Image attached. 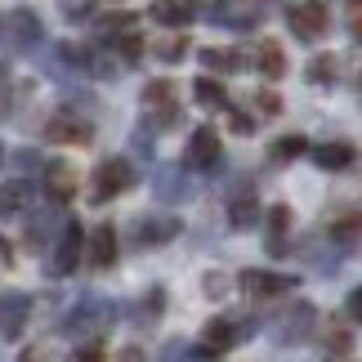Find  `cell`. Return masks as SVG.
<instances>
[{"instance_id": "1", "label": "cell", "mask_w": 362, "mask_h": 362, "mask_svg": "<svg viewBox=\"0 0 362 362\" xmlns=\"http://www.w3.org/2000/svg\"><path fill=\"white\" fill-rule=\"evenodd\" d=\"M107 327H112V304L99 300V296L76 300V309L67 313V322H63L67 336H86V340H99Z\"/></svg>"}, {"instance_id": "2", "label": "cell", "mask_w": 362, "mask_h": 362, "mask_svg": "<svg viewBox=\"0 0 362 362\" xmlns=\"http://www.w3.org/2000/svg\"><path fill=\"white\" fill-rule=\"evenodd\" d=\"M130 184H134V165L125 161V157H107V161H99V170H94L90 197H94V202H112V197H121Z\"/></svg>"}, {"instance_id": "3", "label": "cell", "mask_w": 362, "mask_h": 362, "mask_svg": "<svg viewBox=\"0 0 362 362\" xmlns=\"http://www.w3.org/2000/svg\"><path fill=\"white\" fill-rule=\"evenodd\" d=\"M144 112H148L152 130H170V125H179V103H175L170 81H152V86H144Z\"/></svg>"}, {"instance_id": "4", "label": "cell", "mask_w": 362, "mask_h": 362, "mask_svg": "<svg viewBox=\"0 0 362 362\" xmlns=\"http://www.w3.org/2000/svg\"><path fill=\"white\" fill-rule=\"evenodd\" d=\"M286 23L300 40H317V36H327V27H331V9L322 0H304V5H296L286 13Z\"/></svg>"}, {"instance_id": "5", "label": "cell", "mask_w": 362, "mask_h": 362, "mask_svg": "<svg viewBox=\"0 0 362 362\" xmlns=\"http://www.w3.org/2000/svg\"><path fill=\"white\" fill-rule=\"evenodd\" d=\"M81 250H86V233H81V224H63L59 233V242H54V259H49V273H76V264H81Z\"/></svg>"}, {"instance_id": "6", "label": "cell", "mask_w": 362, "mask_h": 362, "mask_svg": "<svg viewBox=\"0 0 362 362\" xmlns=\"http://www.w3.org/2000/svg\"><path fill=\"white\" fill-rule=\"evenodd\" d=\"M206 13H211V23L233 27V32H250V27L259 23V5H255V0H215Z\"/></svg>"}, {"instance_id": "7", "label": "cell", "mask_w": 362, "mask_h": 362, "mask_svg": "<svg viewBox=\"0 0 362 362\" xmlns=\"http://www.w3.org/2000/svg\"><path fill=\"white\" fill-rule=\"evenodd\" d=\"M238 286L250 300H273V296H282V291L296 286V277H282V273H269V269H246L238 277Z\"/></svg>"}, {"instance_id": "8", "label": "cell", "mask_w": 362, "mask_h": 362, "mask_svg": "<svg viewBox=\"0 0 362 362\" xmlns=\"http://www.w3.org/2000/svg\"><path fill=\"white\" fill-rule=\"evenodd\" d=\"M219 157H224V152H219V134L202 125V130L188 139L184 165H188V170H215V165H219Z\"/></svg>"}, {"instance_id": "9", "label": "cell", "mask_w": 362, "mask_h": 362, "mask_svg": "<svg viewBox=\"0 0 362 362\" xmlns=\"http://www.w3.org/2000/svg\"><path fill=\"white\" fill-rule=\"evenodd\" d=\"M45 139H54V144H90L94 125L86 117H76V112H54L49 125H45Z\"/></svg>"}, {"instance_id": "10", "label": "cell", "mask_w": 362, "mask_h": 362, "mask_svg": "<svg viewBox=\"0 0 362 362\" xmlns=\"http://www.w3.org/2000/svg\"><path fill=\"white\" fill-rule=\"evenodd\" d=\"M313 304H291L286 309V317H277V327H273V336H277V344H300L304 336L313 331Z\"/></svg>"}, {"instance_id": "11", "label": "cell", "mask_w": 362, "mask_h": 362, "mask_svg": "<svg viewBox=\"0 0 362 362\" xmlns=\"http://www.w3.org/2000/svg\"><path fill=\"white\" fill-rule=\"evenodd\" d=\"M242 336V327L233 322V317H211L202 331V358H219V354H228L233 344H238Z\"/></svg>"}, {"instance_id": "12", "label": "cell", "mask_w": 362, "mask_h": 362, "mask_svg": "<svg viewBox=\"0 0 362 362\" xmlns=\"http://www.w3.org/2000/svg\"><path fill=\"white\" fill-rule=\"evenodd\" d=\"M27 313H32V300H27L23 291L0 296V336H5V340H18L23 327H27Z\"/></svg>"}, {"instance_id": "13", "label": "cell", "mask_w": 362, "mask_h": 362, "mask_svg": "<svg viewBox=\"0 0 362 362\" xmlns=\"http://www.w3.org/2000/svg\"><path fill=\"white\" fill-rule=\"evenodd\" d=\"M179 219L175 215H152V219H139V228H134V246H165V242H175L179 238Z\"/></svg>"}, {"instance_id": "14", "label": "cell", "mask_w": 362, "mask_h": 362, "mask_svg": "<svg viewBox=\"0 0 362 362\" xmlns=\"http://www.w3.org/2000/svg\"><path fill=\"white\" fill-rule=\"evenodd\" d=\"M86 255H90V269H112L117 264V228L112 224H99L86 238Z\"/></svg>"}, {"instance_id": "15", "label": "cell", "mask_w": 362, "mask_h": 362, "mask_svg": "<svg viewBox=\"0 0 362 362\" xmlns=\"http://www.w3.org/2000/svg\"><path fill=\"white\" fill-rule=\"evenodd\" d=\"M0 36H5L9 45H36L40 40V18L32 9H13L5 18V27H0Z\"/></svg>"}, {"instance_id": "16", "label": "cell", "mask_w": 362, "mask_h": 362, "mask_svg": "<svg viewBox=\"0 0 362 362\" xmlns=\"http://www.w3.org/2000/svg\"><path fill=\"white\" fill-rule=\"evenodd\" d=\"M45 197L59 202V206L76 197V170L67 161H49L45 165Z\"/></svg>"}, {"instance_id": "17", "label": "cell", "mask_w": 362, "mask_h": 362, "mask_svg": "<svg viewBox=\"0 0 362 362\" xmlns=\"http://www.w3.org/2000/svg\"><path fill=\"white\" fill-rule=\"evenodd\" d=\"M152 18L179 32V27H188L197 18V0H152Z\"/></svg>"}, {"instance_id": "18", "label": "cell", "mask_w": 362, "mask_h": 362, "mask_svg": "<svg viewBox=\"0 0 362 362\" xmlns=\"http://www.w3.org/2000/svg\"><path fill=\"white\" fill-rule=\"evenodd\" d=\"M264 250H269V255H286V250H291V211H286V206H273V211H269Z\"/></svg>"}, {"instance_id": "19", "label": "cell", "mask_w": 362, "mask_h": 362, "mask_svg": "<svg viewBox=\"0 0 362 362\" xmlns=\"http://www.w3.org/2000/svg\"><path fill=\"white\" fill-rule=\"evenodd\" d=\"M27 206H32V184H27V179H13V184L0 188V219L23 215Z\"/></svg>"}, {"instance_id": "20", "label": "cell", "mask_w": 362, "mask_h": 362, "mask_svg": "<svg viewBox=\"0 0 362 362\" xmlns=\"http://www.w3.org/2000/svg\"><path fill=\"white\" fill-rule=\"evenodd\" d=\"M309 157L322 165V170H349V165H354V148L349 144H317V148H309Z\"/></svg>"}, {"instance_id": "21", "label": "cell", "mask_w": 362, "mask_h": 362, "mask_svg": "<svg viewBox=\"0 0 362 362\" xmlns=\"http://www.w3.org/2000/svg\"><path fill=\"white\" fill-rule=\"evenodd\" d=\"M250 54H255V59H250V63L259 67V76H269V81H277V76L286 72V54L277 49L273 40H264V45H255V49H250Z\"/></svg>"}, {"instance_id": "22", "label": "cell", "mask_w": 362, "mask_h": 362, "mask_svg": "<svg viewBox=\"0 0 362 362\" xmlns=\"http://www.w3.org/2000/svg\"><path fill=\"white\" fill-rule=\"evenodd\" d=\"M157 192L165 202H184L188 197V175L175 170V165H165V170H157Z\"/></svg>"}, {"instance_id": "23", "label": "cell", "mask_w": 362, "mask_h": 362, "mask_svg": "<svg viewBox=\"0 0 362 362\" xmlns=\"http://www.w3.org/2000/svg\"><path fill=\"white\" fill-rule=\"evenodd\" d=\"M202 67H211V72H242L246 67V59L238 49H202Z\"/></svg>"}, {"instance_id": "24", "label": "cell", "mask_w": 362, "mask_h": 362, "mask_svg": "<svg viewBox=\"0 0 362 362\" xmlns=\"http://www.w3.org/2000/svg\"><path fill=\"white\" fill-rule=\"evenodd\" d=\"M192 99H197L202 107H228V94H224V86H219L215 76H197V81H192Z\"/></svg>"}, {"instance_id": "25", "label": "cell", "mask_w": 362, "mask_h": 362, "mask_svg": "<svg viewBox=\"0 0 362 362\" xmlns=\"http://www.w3.org/2000/svg\"><path fill=\"white\" fill-rule=\"evenodd\" d=\"M255 219H259V206H255V197H233L228 202V224L233 228H255Z\"/></svg>"}, {"instance_id": "26", "label": "cell", "mask_w": 362, "mask_h": 362, "mask_svg": "<svg viewBox=\"0 0 362 362\" xmlns=\"http://www.w3.org/2000/svg\"><path fill=\"white\" fill-rule=\"evenodd\" d=\"M336 76H340V54H317L309 63V81H317V86H331Z\"/></svg>"}, {"instance_id": "27", "label": "cell", "mask_w": 362, "mask_h": 362, "mask_svg": "<svg viewBox=\"0 0 362 362\" xmlns=\"http://www.w3.org/2000/svg\"><path fill=\"white\" fill-rule=\"evenodd\" d=\"M331 238H336V242H344V246H354V242L362 238V211H354V215H340L336 224H331Z\"/></svg>"}, {"instance_id": "28", "label": "cell", "mask_w": 362, "mask_h": 362, "mask_svg": "<svg viewBox=\"0 0 362 362\" xmlns=\"http://www.w3.org/2000/svg\"><path fill=\"white\" fill-rule=\"evenodd\" d=\"M112 40H117L121 63H139V59H144V36H139L134 27H130V32H121V36H112Z\"/></svg>"}, {"instance_id": "29", "label": "cell", "mask_w": 362, "mask_h": 362, "mask_svg": "<svg viewBox=\"0 0 362 362\" xmlns=\"http://www.w3.org/2000/svg\"><path fill=\"white\" fill-rule=\"evenodd\" d=\"M184 54H188V36H184V32H175V36H161V40H157V59L179 63Z\"/></svg>"}, {"instance_id": "30", "label": "cell", "mask_w": 362, "mask_h": 362, "mask_svg": "<svg viewBox=\"0 0 362 362\" xmlns=\"http://www.w3.org/2000/svg\"><path fill=\"white\" fill-rule=\"evenodd\" d=\"M304 152H309V144H304V139H282V144H273V157H304Z\"/></svg>"}, {"instance_id": "31", "label": "cell", "mask_w": 362, "mask_h": 362, "mask_svg": "<svg viewBox=\"0 0 362 362\" xmlns=\"http://www.w3.org/2000/svg\"><path fill=\"white\" fill-rule=\"evenodd\" d=\"M67 362H103V344H99V340H86V344H81V349L67 358Z\"/></svg>"}, {"instance_id": "32", "label": "cell", "mask_w": 362, "mask_h": 362, "mask_svg": "<svg viewBox=\"0 0 362 362\" xmlns=\"http://www.w3.org/2000/svg\"><path fill=\"white\" fill-rule=\"evenodd\" d=\"M59 9L67 13V18H86V13L94 9V0H59Z\"/></svg>"}, {"instance_id": "33", "label": "cell", "mask_w": 362, "mask_h": 362, "mask_svg": "<svg viewBox=\"0 0 362 362\" xmlns=\"http://www.w3.org/2000/svg\"><path fill=\"white\" fill-rule=\"evenodd\" d=\"M331 354H349V344H354V336H349V331H344V327H331Z\"/></svg>"}, {"instance_id": "34", "label": "cell", "mask_w": 362, "mask_h": 362, "mask_svg": "<svg viewBox=\"0 0 362 362\" xmlns=\"http://www.w3.org/2000/svg\"><path fill=\"white\" fill-rule=\"evenodd\" d=\"M255 103H259V112H269V117L282 112V99H277V94H269V90H259V94H255Z\"/></svg>"}, {"instance_id": "35", "label": "cell", "mask_w": 362, "mask_h": 362, "mask_svg": "<svg viewBox=\"0 0 362 362\" xmlns=\"http://www.w3.org/2000/svg\"><path fill=\"white\" fill-rule=\"evenodd\" d=\"M344 313H349V317H354V322H362V286L354 291V296H349V300H344Z\"/></svg>"}, {"instance_id": "36", "label": "cell", "mask_w": 362, "mask_h": 362, "mask_svg": "<svg viewBox=\"0 0 362 362\" xmlns=\"http://www.w3.org/2000/svg\"><path fill=\"white\" fill-rule=\"evenodd\" d=\"M228 125H233V130H238V134H250V130H255L246 112H228Z\"/></svg>"}, {"instance_id": "37", "label": "cell", "mask_w": 362, "mask_h": 362, "mask_svg": "<svg viewBox=\"0 0 362 362\" xmlns=\"http://www.w3.org/2000/svg\"><path fill=\"white\" fill-rule=\"evenodd\" d=\"M117 362H148V358H144V354H139V349H125V354H121Z\"/></svg>"}, {"instance_id": "38", "label": "cell", "mask_w": 362, "mask_h": 362, "mask_svg": "<svg viewBox=\"0 0 362 362\" xmlns=\"http://www.w3.org/2000/svg\"><path fill=\"white\" fill-rule=\"evenodd\" d=\"M354 36L362 40V13H358V18H354Z\"/></svg>"}, {"instance_id": "39", "label": "cell", "mask_w": 362, "mask_h": 362, "mask_svg": "<svg viewBox=\"0 0 362 362\" xmlns=\"http://www.w3.org/2000/svg\"><path fill=\"white\" fill-rule=\"evenodd\" d=\"M0 76H5V63H0Z\"/></svg>"}, {"instance_id": "40", "label": "cell", "mask_w": 362, "mask_h": 362, "mask_svg": "<svg viewBox=\"0 0 362 362\" xmlns=\"http://www.w3.org/2000/svg\"><path fill=\"white\" fill-rule=\"evenodd\" d=\"M0 161H5V148H0Z\"/></svg>"}, {"instance_id": "41", "label": "cell", "mask_w": 362, "mask_h": 362, "mask_svg": "<svg viewBox=\"0 0 362 362\" xmlns=\"http://www.w3.org/2000/svg\"><path fill=\"white\" fill-rule=\"evenodd\" d=\"M0 27H5V18H0Z\"/></svg>"}]
</instances>
